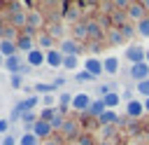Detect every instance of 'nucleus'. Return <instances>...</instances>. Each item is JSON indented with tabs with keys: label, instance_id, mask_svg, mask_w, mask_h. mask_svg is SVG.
Returning <instances> with one entry per match:
<instances>
[{
	"label": "nucleus",
	"instance_id": "1",
	"mask_svg": "<svg viewBox=\"0 0 149 145\" xmlns=\"http://www.w3.org/2000/svg\"><path fill=\"white\" fill-rule=\"evenodd\" d=\"M123 54H126V58L130 61V65H135V63H144V61H147V49L140 47V44H130Z\"/></svg>",
	"mask_w": 149,
	"mask_h": 145
},
{
	"label": "nucleus",
	"instance_id": "2",
	"mask_svg": "<svg viewBox=\"0 0 149 145\" xmlns=\"http://www.w3.org/2000/svg\"><path fill=\"white\" fill-rule=\"evenodd\" d=\"M128 75H130V80H135L137 84L144 82V80H149V63L144 61V63H135V65H130Z\"/></svg>",
	"mask_w": 149,
	"mask_h": 145
},
{
	"label": "nucleus",
	"instance_id": "3",
	"mask_svg": "<svg viewBox=\"0 0 149 145\" xmlns=\"http://www.w3.org/2000/svg\"><path fill=\"white\" fill-rule=\"evenodd\" d=\"M26 63H30L33 68H40L42 63H47V51H44V49H37V47H35V49H33L30 54H26Z\"/></svg>",
	"mask_w": 149,
	"mask_h": 145
},
{
	"label": "nucleus",
	"instance_id": "4",
	"mask_svg": "<svg viewBox=\"0 0 149 145\" xmlns=\"http://www.w3.org/2000/svg\"><path fill=\"white\" fill-rule=\"evenodd\" d=\"M93 101H91V96L88 94H74V98H72V110H77V112H86L88 110V105H91Z\"/></svg>",
	"mask_w": 149,
	"mask_h": 145
},
{
	"label": "nucleus",
	"instance_id": "5",
	"mask_svg": "<svg viewBox=\"0 0 149 145\" xmlns=\"http://www.w3.org/2000/svg\"><path fill=\"white\" fill-rule=\"evenodd\" d=\"M84 70H86V72H91L93 77H100V75L105 72L102 61H98V58H93V56H88V58L84 61Z\"/></svg>",
	"mask_w": 149,
	"mask_h": 145
},
{
	"label": "nucleus",
	"instance_id": "6",
	"mask_svg": "<svg viewBox=\"0 0 149 145\" xmlns=\"http://www.w3.org/2000/svg\"><path fill=\"white\" fill-rule=\"evenodd\" d=\"M63 58H65V54L61 49H49L47 51V65L49 68H63Z\"/></svg>",
	"mask_w": 149,
	"mask_h": 145
},
{
	"label": "nucleus",
	"instance_id": "7",
	"mask_svg": "<svg viewBox=\"0 0 149 145\" xmlns=\"http://www.w3.org/2000/svg\"><path fill=\"white\" fill-rule=\"evenodd\" d=\"M105 112H107V105H105L102 98H93V103H91L88 110H86V115H91V117H95V119H100Z\"/></svg>",
	"mask_w": 149,
	"mask_h": 145
},
{
	"label": "nucleus",
	"instance_id": "8",
	"mask_svg": "<svg viewBox=\"0 0 149 145\" xmlns=\"http://www.w3.org/2000/svg\"><path fill=\"white\" fill-rule=\"evenodd\" d=\"M40 103H42V101H40V96L35 94V96H26L23 101H19V103H16V108H19L21 112H33V110H35V105H40Z\"/></svg>",
	"mask_w": 149,
	"mask_h": 145
},
{
	"label": "nucleus",
	"instance_id": "9",
	"mask_svg": "<svg viewBox=\"0 0 149 145\" xmlns=\"http://www.w3.org/2000/svg\"><path fill=\"white\" fill-rule=\"evenodd\" d=\"M126 14H128L130 19H137V23H140L142 19H147V14H144V5H142V2H130Z\"/></svg>",
	"mask_w": 149,
	"mask_h": 145
},
{
	"label": "nucleus",
	"instance_id": "10",
	"mask_svg": "<svg viewBox=\"0 0 149 145\" xmlns=\"http://www.w3.org/2000/svg\"><path fill=\"white\" fill-rule=\"evenodd\" d=\"M16 47H19V51L30 54V51L35 49V37H30V35H19V37H16Z\"/></svg>",
	"mask_w": 149,
	"mask_h": 145
},
{
	"label": "nucleus",
	"instance_id": "11",
	"mask_svg": "<svg viewBox=\"0 0 149 145\" xmlns=\"http://www.w3.org/2000/svg\"><path fill=\"white\" fill-rule=\"evenodd\" d=\"M126 112H128V117H133V119H137V117H142L144 115V103H140V101H130V103H126Z\"/></svg>",
	"mask_w": 149,
	"mask_h": 145
},
{
	"label": "nucleus",
	"instance_id": "12",
	"mask_svg": "<svg viewBox=\"0 0 149 145\" xmlns=\"http://www.w3.org/2000/svg\"><path fill=\"white\" fill-rule=\"evenodd\" d=\"M0 54H2L5 58H9V56H16V54H19V47H16V42H14V40H0Z\"/></svg>",
	"mask_w": 149,
	"mask_h": 145
},
{
	"label": "nucleus",
	"instance_id": "13",
	"mask_svg": "<svg viewBox=\"0 0 149 145\" xmlns=\"http://www.w3.org/2000/svg\"><path fill=\"white\" fill-rule=\"evenodd\" d=\"M72 98H74V96H72V94H68V91H63V94L58 96V108H56V110H58V115H65V112L72 108Z\"/></svg>",
	"mask_w": 149,
	"mask_h": 145
},
{
	"label": "nucleus",
	"instance_id": "14",
	"mask_svg": "<svg viewBox=\"0 0 149 145\" xmlns=\"http://www.w3.org/2000/svg\"><path fill=\"white\" fill-rule=\"evenodd\" d=\"M51 131H54V129H51V124H49V122H44V119H37V122H35V126H33V133H35L37 138H47Z\"/></svg>",
	"mask_w": 149,
	"mask_h": 145
},
{
	"label": "nucleus",
	"instance_id": "15",
	"mask_svg": "<svg viewBox=\"0 0 149 145\" xmlns=\"http://www.w3.org/2000/svg\"><path fill=\"white\" fill-rule=\"evenodd\" d=\"M61 51H63L65 56H77L81 49H79L77 40H63V42H61Z\"/></svg>",
	"mask_w": 149,
	"mask_h": 145
},
{
	"label": "nucleus",
	"instance_id": "16",
	"mask_svg": "<svg viewBox=\"0 0 149 145\" xmlns=\"http://www.w3.org/2000/svg\"><path fill=\"white\" fill-rule=\"evenodd\" d=\"M21 65H23V61H21V56H19V54H16V56L5 58V68L9 70V75H16V72L21 70Z\"/></svg>",
	"mask_w": 149,
	"mask_h": 145
},
{
	"label": "nucleus",
	"instance_id": "17",
	"mask_svg": "<svg viewBox=\"0 0 149 145\" xmlns=\"http://www.w3.org/2000/svg\"><path fill=\"white\" fill-rule=\"evenodd\" d=\"M33 87H35V94H37V96H49V94H56L54 82H35Z\"/></svg>",
	"mask_w": 149,
	"mask_h": 145
},
{
	"label": "nucleus",
	"instance_id": "18",
	"mask_svg": "<svg viewBox=\"0 0 149 145\" xmlns=\"http://www.w3.org/2000/svg\"><path fill=\"white\" fill-rule=\"evenodd\" d=\"M102 68H105V72L116 75V72H119V58H116V56H107V58L102 61Z\"/></svg>",
	"mask_w": 149,
	"mask_h": 145
},
{
	"label": "nucleus",
	"instance_id": "19",
	"mask_svg": "<svg viewBox=\"0 0 149 145\" xmlns=\"http://www.w3.org/2000/svg\"><path fill=\"white\" fill-rule=\"evenodd\" d=\"M102 101H105L107 110H114V108H116V105L121 103V94H119V91H112V94H107V96H105Z\"/></svg>",
	"mask_w": 149,
	"mask_h": 145
},
{
	"label": "nucleus",
	"instance_id": "20",
	"mask_svg": "<svg viewBox=\"0 0 149 145\" xmlns=\"http://www.w3.org/2000/svg\"><path fill=\"white\" fill-rule=\"evenodd\" d=\"M72 33H74V37H77V40L86 37V35H88V23H84V21H77V23L72 26Z\"/></svg>",
	"mask_w": 149,
	"mask_h": 145
},
{
	"label": "nucleus",
	"instance_id": "21",
	"mask_svg": "<svg viewBox=\"0 0 149 145\" xmlns=\"http://www.w3.org/2000/svg\"><path fill=\"white\" fill-rule=\"evenodd\" d=\"M119 122V115L114 112V110H107L100 119H98V124H102V126H109V124H116Z\"/></svg>",
	"mask_w": 149,
	"mask_h": 145
},
{
	"label": "nucleus",
	"instance_id": "22",
	"mask_svg": "<svg viewBox=\"0 0 149 145\" xmlns=\"http://www.w3.org/2000/svg\"><path fill=\"white\" fill-rule=\"evenodd\" d=\"M40 23H42V16H40L37 12H28V23H26V28L35 30V28H37Z\"/></svg>",
	"mask_w": 149,
	"mask_h": 145
},
{
	"label": "nucleus",
	"instance_id": "23",
	"mask_svg": "<svg viewBox=\"0 0 149 145\" xmlns=\"http://www.w3.org/2000/svg\"><path fill=\"white\" fill-rule=\"evenodd\" d=\"M56 115H58V110L56 108H42V112H40V119H44V122H54L56 119Z\"/></svg>",
	"mask_w": 149,
	"mask_h": 145
},
{
	"label": "nucleus",
	"instance_id": "24",
	"mask_svg": "<svg viewBox=\"0 0 149 145\" xmlns=\"http://www.w3.org/2000/svg\"><path fill=\"white\" fill-rule=\"evenodd\" d=\"M63 68L65 70H77L79 68V58L77 56H65L63 58Z\"/></svg>",
	"mask_w": 149,
	"mask_h": 145
},
{
	"label": "nucleus",
	"instance_id": "25",
	"mask_svg": "<svg viewBox=\"0 0 149 145\" xmlns=\"http://www.w3.org/2000/svg\"><path fill=\"white\" fill-rule=\"evenodd\" d=\"M37 136L35 133H21V138H19V145H37Z\"/></svg>",
	"mask_w": 149,
	"mask_h": 145
},
{
	"label": "nucleus",
	"instance_id": "26",
	"mask_svg": "<svg viewBox=\"0 0 149 145\" xmlns=\"http://www.w3.org/2000/svg\"><path fill=\"white\" fill-rule=\"evenodd\" d=\"M123 40H126V37H123V33H121L119 28H112V30H109V42H112V44H121Z\"/></svg>",
	"mask_w": 149,
	"mask_h": 145
},
{
	"label": "nucleus",
	"instance_id": "27",
	"mask_svg": "<svg viewBox=\"0 0 149 145\" xmlns=\"http://www.w3.org/2000/svg\"><path fill=\"white\" fill-rule=\"evenodd\" d=\"M9 87L12 89H23V75H9Z\"/></svg>",
	"mask_w": 149,
	"mask_h": 145
},
{
	"label": "nucleus",
	"instance_id": "28",
	"mask_svg": "<svg viewBox=\"0 0 149 145\" xmlns=\"http://www.w3.org/2000/svg\"><path fill=\"white\" fill-rule=\"evenodd\" d=\"M37 44L40 47H44L47 51L51 49V44H54V40H51V35H37Z\"/></svg>",
	"mask_w": 149,
	"mask_h": 145
},
{
	"label": "nucleus",
	"instance_id": "29",
	"mask_svg": "<svg viewBox=\"0 0 149 145\" xmlns=\"http://www.w3.org/2000/svg\"><path fill=\"white\" fill-rule=\"evenodd\" d=\"M74 80H77V82H93L95 77H93L91 72H86V70H77V72H74Z\"/></svg>",
	"mask_w": 149,
	"mask_h": 145
},
{
	"label": "nucleus",
	"instance_id": "30",
	"mask_svg": "<svg viewBox=\"0 0 149 145\" xmlns=\"http://www.w3.org/2000/svg\"><path fill=\"white\" fill-rule=\"evenodd\" d=\"M137 33H140L142 37H149V16H147V19H142V21L137 23Z\"/></svg>",
	"mask_w": 149,
	"mask_h": 145
},
{
	"label": "nucleus",
	"instance_id": "31",
	"mask_svg": "<svg viewBox=\"0 0 149 145\" xmlns=\"http://www.w3.org/2000/svg\"><path fill=\"white\" fill-rule=\"evenodd\" d=\"M135 89H137V94H142L144 98H149V80H144V82H140V84H137Z\"/></svg>",
	"mask_w": 149,
	"mask_h": 145
},
{
	"label": "nucleus",
	"instance_id": "32",
	"mask_svg": "<svg viewBox=\"0 0 149 145\" xmlns=\"http://www.w3.org/2000/svg\"><path fill=\"white\" fill-rule=\"evenodd\" d=\"M88 35L91 37H95V40H100V26L93 21V23H88Z\"/></svg>",
	"mask_w": 149,
	"mask_h": 145
},
{
	"label": "nucleus",
	"instance_id": "33",
	"mask_svg": "<svg viewBox=\"0 0 149 145\" xmlns=\"http://www.w3.org/2000/svg\"><path fill=\"white\" fill-rule=\"evenodd\" d=\"M63 131H65V136H74V131H77V126H74V122H70V119H65V124H63Z\"/></svg>",
	"mask_w": 149,
	"mask_h": 145
},
{
	"label": "nucleus",
	"instance_id": "34",
	"mask_svg": "<svg viewBox=\"0 0 149 145\" xmlns=\"http://www.w3.org/2000/svg\"><path fill=\"white\" fill-rule=\"evenodd\" d=\"M19 140H16V136L14 133H7V136H2V140H0V145H16Z\"/></svg>",
	"mask_w": 149,
	"mask_h": 145
},
{
	"label": "nucleus",
	"instance_id": "35",
	"mask_svg": "<svg viewBox=\"0 0 149 145\" xmlns=\"http://www.w3.org/2000/svg\"><path fill=\"white\" fill-rule=\"evenodd\" d=\"M119 30H121V33H123V37H130V35H133V33H135V30H133V26H130V23H123V26H121V28H119Z\"/></svg>",
	"mask_w": 149,
	"mask_h": 145
},
{
	"label": "nucleus",
	"instance_id": "36",
	"mask_svg": "<svg viewBox=\"0 0 149 145\" xmlns=\"http://www.w3.org/2000/svg\"><path fill=\"white\" fill-rule=\"evenodd\" d=\"M9 126H12V124H9V119H0V133H2V136H7V133H9Z\"/></svg>",
	"mask_w": 149,
	"mask_h": 145
},
{
	"label": "nucleus",
	"instance_id": "37",
	"mask_svg": "<svg viewBox=\"0 0 149 145\" xmlns=\"http://www.w3.org/2000/svg\"><path fill=\"white\" fill-rule=\"evenodd\" d=\"M42 105H44V108H54V94L42 96Z\"/></svg>",
	"mask_w": 149,
	"mask_h": 145
},
{
	"label": "nucleus",
	"instance_id": "38",
	"mask_svg": "<svg viewBox=\"0 0 149 145\" xmlns=\"http://www.w3.org/2000/svg\"><path fill=\"white\" fill-rule=\"evenodd\" d=\"M30 72H33V65L23 61V65H21V70H19V75H30Z\"/></svg>",
	"mask_w": 149,
	"mask_h": 145
},
{
	"label": "nucleus",
	"instance_id": "39",
	"mask_svg": "<svg viewBox=\"0 0 149 145\" xmlns=\"http://www.w3.org/2000/svg\"><path fill=\"white\" fill-rule=\"evenodd\" d=\"M63 84H65V77H63V75H58V77H54V87H56V89H61Z\"/></svg>",
	"mask_w": 149,
	"mask_h": 145
},
{
	"label": "nucleus",
	"instance_id": "40",
	"mask_svg": "<svg viewBox=\"0 0 149 145\" xmlns=\"http://www.w3.org/2000/svg\"><path fill=\"white\" fill-rule=\"evenodd\" d=\"M121 98H123L126 103H130V101H133V91H130V89H126V91L121 94Z\"/></svg>",
	"mask_w": 149,
	"mask_h": 145
},
{
	"label": "nucleus",
	"instance_id": "41",
	"mask_svg": "<svg viewBox=\"0 0 149 145\" xmlns=\"http://www.w3.org/2000/svg\"><path fill=\"white\" fill-rule=\"evenodd\" d=\"M79 145H91V138H88V136H81V138H79Z\"/></svg>",
	"mask_w": 149,
	"mask_h": 145
},
{
	"label": "nucleus",
	"instance_id": "42",
	"mask_svg": "<svg viewBox=\"0 0 149 145\" xmlns=\"http://www.w3.org/2000/svg\"><path fill=\"white\" fill-rule=\"evenodd\" d=\"M144 112H149V98H144Z\"/></svg>",
	"mask_w": 149,
	"mask_h": 145
},
{
	"label": "nucleus",
	"instance_id": "43",
	"mask_svg": "<svg viewBox=\"0 0 149 145\" xmlns=\"http://www.w3.org/2000/svg\"><path fill=\"white\" fill-rule=\"evenodd\" d=\"M0 65L5 68V56H2V54H0Z\"/></svg>",
	"mask_w": 149,
	"mask_h": 145
},
{
	"label": "nucleus",
	"instance_id": "44",
	"mask_svg": "<svg viewBox=\"0 0 149 145\" xmlns=\"http://www.w3.org/2000/svg\"><path fill=\"white\" fill-rule=\"evenodd\" d=\"M142 5H144V9H149V0H144V2H142Z\"/></svg>",
	"mask_w": 149,
	"mask_h": 145
},
{
	"label": "nucleus",
	"instance_id": "45",
	"mask_svg": "<svg viewBox=\"0 0 149 145\" xmlns=\"http://www.w3.org/2000/svg\"><path fill=\"white\" fill-rule=\"evenodd\" d=\"M147 63H149V49H147Z\"/></svg>",
	"mask_w": 149,
	"mask_h": 145
},
{
	"label": "nucleus",
	"instance_id": "46",
	"mask_svg": "<svg viewBox=\"0 0 149 145\" xmlns=\"http://www.w3.org/2000/svg\"><path fill=\"white\" fill-rule=\"evenodd\" d=\"M49 145H56V143H49Z\"/></svg>",
	"mask_w": 149,
	"mask_h": 145
},
{
	"label": "nucleus",
	"instance_id": "47",
	"mask_svg": "<svg viewBox=\"0 0 149 145\" xmlns=\"http://www.w3.org/2000/svg\"><path fill=\"white\" fill-rule=\"evenodd\" d=\"M0 9H2V2H0Z\"/></svg>",
	"mask_w": 149,
	"mask_h": 145
}]
</instances>
